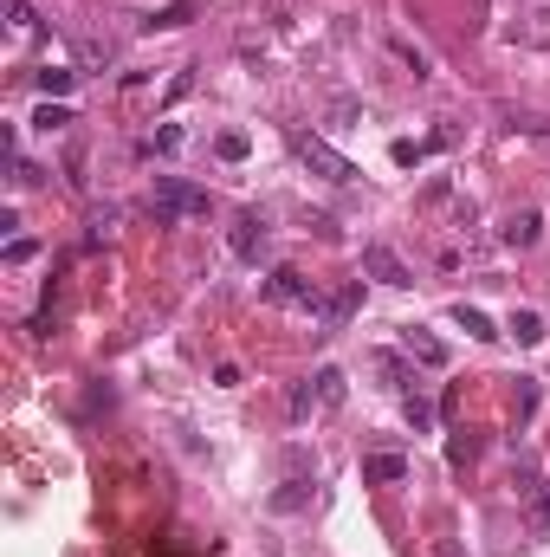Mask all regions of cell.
I'll list each match as a JSON object with an SVG mask.
<instances>
[{
    "mask_svg": "<svg viewBox=\"0 0 550 557\" xmlns=\"http://www.w3.org/2000/svg\"><path fill=\"white\" fill-rule=\"evenodd\" d=\"M149 208H156V221H201L208 214V188L182 182V175H156V188H149Z\"/></svg>",
    "mask_w": 550,
    "mask_h": 557,
    "instance_id": "1",
    "label": "cell"
},
{
    "mask_svg": "<svg viewBox=\"0 0 550 557\" xmlns=\"http://www.w3.org/2000/svg\"><path fill=\"white\" fill-rule=\"evenodd\" d=\"M343 396H350L343 370H337V363H324L318 376H305V383L292 389V402H285V409H292V421H311L318 409H343Z\"/></svg>",
    "mask_w": 550,
    "mask_h": 557,
    "instance_id": "2",
    "label": "cell"
},
{
    "mask_svg": "<svg viewBox=\"0 0 550 557\" xmlns=\"http://www.w3.org/2000/svg\"><path fill=\"white\" fill-rule=\"evenodd\" d=\"M292 149H298V162H305L311 175H324V182H337V188L363 175V169H356L350 156H343V149H330V143L318 137V130H292Z\"/></svg>",
    "mask_w": 550,
    "mask_h": 557,
    "instance_id": "3",
    "label": "cell"
},
{
    "mask_svg": "<svg viewBox=\"0 0 550 557\" xmlns=\"http://www.w3.org/2000/svg\"><path fill=\"white\" fill-rule=\"evenodd\" d=\"M266 305H305V311H318V285L298 273V266H279V273L266 279Z\"/></svg>",
    "mask_w": 550,
    "mask_h": 557,
    "instance_id": "4",
    "label": "cell"
},
{
    "mask_svg": "<svg viewBox=\"0 0 550 557\" xmlns=\"http://www.w3.org/2000/svg\"><path fill=\"white\" fill-rule=\"evenodd\" d=\"M363 273L376 279V285H395V292H402V285H415V279H408V266H402V253L382 247V240H369V247H363Z\"/></svg>",
    "mask_w": 550,
    "mask_h": 557,
    "instance_id": "5",
    "label": "cell"
},
{
    "mask_svg": "<svg viewBox=\"0 0 550 557\" xmlns=\"http://www.w3.org/2000/svg\"><path fill=\"white\" fill-rule=\"evenodd\" d=\"M402 350H408L415 363H428V370H447V363H453V350L440 344L434 331H421V324H402Z\"/></svg>",
    "mask_w": 550,
    "mask_h": 557,
    "instance_id": "6",
    "label": "cell"
},
{
    "mask_svg": "<svg viewBox=\"0 0 550 557\" xmlns=\"http://www.w3.org/2000/svg\"><path fill=\"white\" fill-rule=\"evenodd\" d=\"M505 39H512V46H550V0H544V7H525V13H518V20L512 26H505Z\"/></svg>",
    "mask_w": 550,
    "mask_h": 557,
    "instance_id": "7",
    "label": "cell"
},
{
    "mask_svg": "<svg viewBox=\"0 0 550 557\" xmlns=\"http://www.w3.org/2000/svg\"><path fill=\"white\" fill-rule=\"evenodd\" d=\"M227 253L233 260H259V253H266V221H259V214H240L233 234H227Z\"/></svg>",
    "mask_w": 550,
    "mask_h": 557,
    "instance_id": "8",
    "label": "cell"
},
{
    "mask_svg": "<svg viewBox=\"0 0 550 557\" xmlns=\"http://www.w3.org/2000/svg\"><path fill=\"white\" fill-rule=\"evenodd\" d=\"M356 305H363V279H350L343 292H330L324 305H318V318H324V331H343V324L356 318Z\"/></svg>",
    "mask_w": 550,
    "mask_h": 557,
    "instance_id": "9",
    "label": "cell"
},
{
    "mask_svg": "<svg viewBox=\"0 0 550 557\" xmlns=\"http://www.w3.org/2000/svg\"><path fill=\"white\" fill-rule=\"evenodd\" d=\"M363 480H369V486H395V480H408V454H395V447H376V454H363Z\"/></svg>",
    "mask_w": 550,
    "mask_h": 557,
    "instance_id": "10",
    "label": "cell"
},
{
    "mask_svg": "<svg viewBox=\"0 0 550 557\" xmlns=\"http://www.w3.org/2000/svg\"><path fill=\"white\" fill-rule=\"evenodd\" d=\"M382 46H389L395 59L408 65V72H415V85H428V78H434V59H428V46H415V39H408V33H389V39H382Z\"/></svg>",
    "mask_w": 550,
    "mask_h": 557,
    "instance_id": "11",
    "label": "cell"
},
{
    "mask_svg": "<svg viewBox=\"0 0 550 557\" xmlns=\"http://www.w3.org/2000/svg\"><path fill=\"white\" fill-rule=\"evenodd\" d=\"M538 234H544V214H538V208L512 214V221L499 227V240H505V247H518V253H525V247H538Z\"/></svg>",
    "mask_w": 550,
    "mask_h": 557,
    "instance_id": "12",
    "label": "cell"
},
{
    "mask_svg": "<svg viewBox=\"0 0 550 557\" xmlns=\"http://www.w3.org/2000/svg\"><path fill=\"white\" fill-rule=\"evenodd\" d=\"M195 13H201V0H169V7H156L143 20V33H175V26H188Z\"/></svg>",
    "mask_w": 550,
    "mask_h": 557,
    "instance_id": "13",
    "label": "cell"
},
{
    "mask_svg": "<svg viewBox=\"0 0 550 557\" xmlns=\"http://www.w3.org/2000/svg\"><path fill=\"white\" fill-rule=\"evenodd\" d=\"M453 324H460L466 337H479V344H492V337H505V331H499V324H492V318H486V311H479V305H453Z\"/></svg>",
    "mask_w": 550,
    "mask_h": 557,
    "instance_id": "14",
    "label": "cell"
},
{
    "mask_svg": "<svg viewBox=\"0 0 550 557\" xmlns=\"http://www.w3.org/2000/svg\"><path fill=\"white\" fill-rule=\"evenodd\" d=\"M311 506V473H292V480L272 493V512H305Z\"/></svg>",
    "mask_w": 550,
    "mask_h": 557,
    "instance_id": "15",
    "label": "cell"
},
{
    "mask_svg": "<svg viewBox=\"0 0 550 557\" xmlns=\"http://www.w3.org/2000/svg\"><path fill=\"white\" fill-rule=\"evenodd\" d=\"M402 415H408V428H415V434H434V402L428 396H415V389H408V396H402Z\"/></svg>",
    "mask_w": 550,
    "mask_h": 557,
    "instance_id": "16",
    "label": "cell"
},
{
    "mask_svg": "<svg viewBox=\"0 0 550 557\" xmlns=\"http://www.w3.org/2000/svg\"><path fill=\"white\" fill-rule=\"evenodd\" d=\"M33 85L46 91V98H65V91L78 85V72H72V65H46V72H33Z\"/></svg>",
    "mask_w": 550,
    "mask_h": 557,
    "instance_id": "17",
    "label": "cell"
},
{
    "mask_svg": "<svg viewBox=\"0 0 550 557\" xmlns=\"http://www.w3.org/2000/svg\"><path fill=\"white\" fill-rule=\"evenodd\" d=\"M505 337H518V344H544V318H538V311H512Z\"/></svg>",
    "mask_w": 550,
    "mask_h": 557,
    "instance_id": "18",
    "label": "cell"
},
{
    "mask_svg": "<svg viewBox=\"0 0 550 557\" xmlns=\"http://www.w3.org/2000/svg\"><path fill=\"white\" fill-rule=\"evenodd\" d=\"M214 149H220V162H246L253 137H246V130H220V137H214Z\"/></svg>",
    "mask_w": 550,
    "mask_h": 557,
    "instance_id": "19",
    "label": "cell"
},
{
    "mask_svg": "<svg viewBox=\"0 0 550 557\" xmlns=\"http://www.w3.org/2000/svg\"><path fill=\"white\" fill-rule=\"evenodd\" d=\"M376 376H382V383H389V389H402V396H408V370H402V357H389V350H376Z\"/></svg>",
    "mask_w": 550,
    "mask_h": 557,
    "instance_id": "20",
    "label": "cell"
},
{
    "mask_svg": "<svg viewBox=\"0 0 550 557\" xmlns=\"http://www.w3.org/2000/svg\"><path fill=\"white\" fill-rule=\"evenodd\" d=\"M33 124H39V130H65V124H72V104H52V98H46V104L33 111Z\"/></svg>",
    "mask_w": 550,
    "mask_h": 557,
    "instance_id": "21",
    "label": "cell"
},
{
    "mask_svg": "<svg viewBox=\"0 0 550 557\" xmlns=\"http://www.w3.org/2000/svg\"><path fill=\"white\" fill-rule=\"evenodd\" d=\"M143 149H149V156H175V149H182V130H175V124H162Z\"/></svg>",
    "mask_w": 550,
    "mask_h": 557,
    "instance_id": "22",
    "label": "cell"
},
{
    "mask_svg": "<svg viewBox=\"0 0 550 557\" xmlns=\"http://www.w3.org/2000/svg\"><path fill=\"white\" fill-rule=\"evenodd\" d=\"M330 124L356 130V124H363V104H356V98H337V104H330Z\"/></svg>",
    "mask_w": 550,
    "mask_h": 557,
    "instance_id": "23",
    "label": "cell"
},
{
    "mask_svg": "<svg viewBox=\"0 0 550 557\" xmlns=\"http://www.w3.org/2000/svg\"><path fill=\"white\" fill-rule=\"evenodd\" d=\"M538 383H531V376H518V421H531V415H538Z\"/></svg>",
    "mask_w": 550,
    "mask_h": 557,
    "instance_id": "24",
    "label": "cell"
},
{
    "mask_svg": "<svg viewBox=\"0 0 550 557\" xmlns=\"http://www.w3.org/2000/svg\"><path fill=\"white\" fill-rule=\"evenodd\" d=\"M473 454H479V441H473V434H453V441H447V460H453V467H466Z\"/></svg>",
    "mask_w": 550,
    "mask_h": 557,
    "instance_id": "25",
    "label": "cell"
},
{
    "mask_svg": "<svg viewBox=\"0 0 550 557\" xmlns=\"http://www.w3.org/2000/svg\"><path fill=\"white\" fill-rule=\"evenodd\" d=\"M7 26L13 33H33V7H26V0H7Z\"/></svg>",
    "mask_w": 550,
    "mask_h": 557,
    "instance_id": "26",
    "label": "cell"
},
{
    "mask_svg": "<svg viewBox=\"0 0 550 557\" xmlns=\"http://www.w3.org/2000/svg\"><path fill=\"white\" fill-rule=\"evenodd\" d=\"M538 525L550 532V493H538Z\"/></svg>",
    "mask_w": 550,
    "mask_h": 557,
    "instance_id": "27",
    "label": "cell"
}]
</instances>
